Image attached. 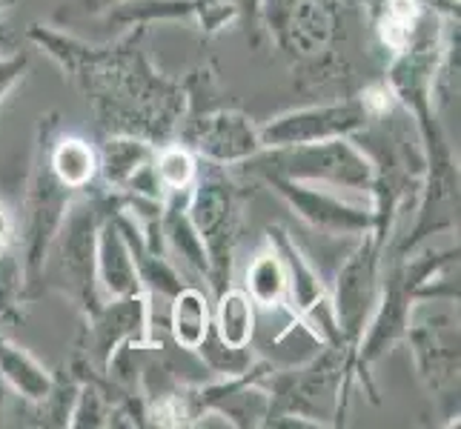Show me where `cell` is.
<instances>
[{
	"label": "cell",
	"mask_w": 461,
	"mask_h": 429,
	"mask_svg": "<svg viewBox=\"0 0 461 429\" xmlns=\"http://www.w3.org/2000/svg\"><path fill=\"white\" fill-rule=\"evenodd\" d=\"M0 46H14V35L9 31L6 23H0Z\"/></svg>",
	"instance_id": "cell-29"
},
{
	"label": "cell",
	"mask_w": 461,
	"mask_h": 429,
	"mask_svg": "<svg viewBox=\"0 0 461 429\" xmlns=\"http://www.w3.org/2000/svg\"><path fill=\"white\" fill-rule=\"evenodd\" d=\"M258 181H264L269 189H273V192L295 212V218H301L315 232L356 237V235L375 227L373 206L364 210V206L347 203L336 195L324 192V189H318L315 183L278 178V174H264Z\"/></svg>",
	"instance_id": "cell-12"
},
{
	"label": "cell",
	"mask_w": 461,
	"mask_h": 429,
	"mask_svg": "<svg viewBox=\"0 0 461 429\" xmlns=\"http://www.w3.org/2000/svg\"><path fill=\"white\" fill-rule=\"evenodd\" d=\"M373 115L361 94L347 101L301 106L293 112H284L269 123L258 126L261 149L278 147H301V143H321L332 138H356L373 126Z\"/></svg>",
	"instance_id": "cell-10"
},
{
	"label": "cell",
	"mask_w": 461,
	"mask_h": 429,
	"mask_svg": "<svg viewBox=\"0 0 461 429\" xmlns=\"http://www.w3.org/2000/svg\"><path fill=\"white\" fill-rule=\"evenodd\" d=\"M384 249H387V241L378 237L375 229L356 235L353 249L344 255L339 273H336V283H332V290H327L339 329L353 353L358 346L364 326H367L370 315L378 304Z\"/></svg>",
	"instance_id": "cell-8"
},
{
	"label": "cell",
	"mask_w": 461,
	"mask_h": 429,
	"mask_svg": "<svg viewBox=\"0 0 461 429\" xmlns=\"http://www.w3.org/2000/svg\"><path fill=\"white\" fill-rule=\"evenodd\" d=\"M198 169L201 157L178 140L161 143L155 152V178L164 189V198L172 192H189L198 178Z\"/></svg>",
	"instance_id": "cell-22"
},
{
	"label": "cell",
	"mask_w": 461,
	"mask_h": 429,
	"mask_svg": "<svg viewBox=\"0 0 461 429\" xmlns=\"http://www.w3.org/2000/svg\"><path fill=\"white\" fill-rule=\"evenodd\" d=\"M155 332L152 321V298L147 292L126 298H104L98 309L84 315L75 349L89 358L98 372H104L106 361L126 344H149Z\"/></svg>",
	"instance_id": "cell-9"
},
{
	"label": "cell",
	"mask_w": 461,
	"mask_h": 429,
	"mask_svg": "<svg viewBox=\"0 0 461 429\" xmlns=\"http://www.w3.org/2000/svg\"><path fill=\"white\" fill-rule=\"evenodd\" d=\"M198 358L203 361V367L210 370L212 378H232V375H244L252 363L258 361L256 349L252 346H244V349H235V346H227L221 341L212 326L206 332V338L201 341V346L195 349Z\"/></svg>",
	"instance_id": "cell-24"
},
{
	"label": "cell",
	"mask_w": 461,
	"mask_h": 429,
	"mask_svg": "<svg viewBox=\"0 0 461 429\" xmlns=\"http://www.w3.org/2000/svg\"><path fill=\"white\" fill-rule=\"evenodd\" d=\"M26 300V278L18 244L0 246V321H21Z\"/></svg>",
	"instance_id": "cell-23"
},
{
	"label": "cell",
	"mask_w": 461,
	"mask_h": 429,
	"mask_svg": "<svg viewBox=\"0 0 461 429\" xmlns=\"http://www.w3.org/2000/svg\"><path fill=\"white\" fill-rule=\"evenodd\" d=\"M58 132H60L58 112H46L38 118L35 147H32V166H29L26 192H23V224H21V232H14V244H18L21 261H23L29 304L43 295L41 273H43L46 252H50L52 237L58 235L63 224V215H67L72 198L77 195L55 178V172L50 166V143Z\"/></svg>",
	"instance_id": "cell-3"
},
{
	"label": "cell",
	"mask_w": 461,
	"mask_h": 429,
	"mask_svg": "<svg viewBox=\"0 0 461 429\" xmlns=\"http://www.w3.org/2000/svg\"><path fill=\"white\" fill-rule=\"evenodd\" d=\"M126 206V195L109 192V189L89 186L86 192H77L69 203L67 215L58 235L52 237L50 252H46L41 290L60 292L72 298L81 315H89L104 304L98 290V275H95V255H98V227L106 215H113Z\"/></svg>",
	"instance_id": "cell-2"
},
{
	"label": "cell",
	"mask_w": 461,
	"mask_h": 429,
	"mask_svg": "<svg viewBox=\"0 0 461 429\" xmlns=\"http://www.w3.org/2000/svg\"><path fill=\"white\" fill-rule=\"evenodd\" d=\"M267 241L276 246V252L284 261V269H287V281H290V312H298L310 307L315 298H321L327 292L324 281L318 278L315 266L310 264V258L301 252L295 237L284 229V227H267Z\"/></svg>",
	"instance_id": "cell-20"
},
{
	"label": "cell",
	"mask_w": 461,
	"mask_h": 429,
	"mask_svg": "<svg viewBox=\"0 0 461 429\" xmlns=\"http://www.w3.org/2000/svg\"><path fill=\"white\" fill-rule=\"evenodd\" d=\"M332 4H339V6H341V4H344V0H332Z\"/></svg>",
	"instance_id": "cell-31"
},
{
	"label": "cell",
	"mask_w": 461,
	"mask_h": 429,
	"mask_svg": "<svg viewBox=\"0 0 461 429\" xmlns=\"http://www.w3.org/2000/svg\"><path fill=\"white\" fill-rule=\"evenodd\" d=\"M175 140L193 149L201 161L218 166H238L261 152L258 126L232 106H203L186 112Z\"/></svg>",
	"instance_id": "cell-11"
},
{
	"label": "cell",
	"mask_w": 461,
	"mask_h": 429,
	"mask_svg": "<svg viewBox=\"0 0 461 429\" xmlns=\"http://www.w3.org/2000/svg\"><path fill=\"white\" fill-rule=\"evenodd\" d=\"M95 275L104 298H126L144 292L138 281V269L132 261L130 244L118 224L115 212L106 215L98 227V255H95Z\"/></svg>",
	"instance_id": "cell-14"
},
{
	"label": "cell",
	"mask_w": 461,
	"mask_h": 429,
	"mask_svg": "<svg viewBox=\"0 0 461 429\" xmlns=\"http://www.w3.org/2000/svg\"><path fill=\"white\" fill-rule=\"evenodd\" d=\"M0 380L9 387L12 398L26 404H41L52 389L55 372H50L38 358H32L26 349L12 344L0 332Z\"/></svg>",
	"instance_id": "cell-17"
},
{
	"label": "cell",
	"mask_w": 461,
	"mask_h": 429,
	"mask_svg": "<svg viewBox=\"0 0 461 429\" xmlns=\"http://www.w3.org/2000/svg\"><path fill=\"white\" fill-rule=\"evenodd\" d=\"M149 26L126 29L115 43H86L58 26L32 23L26 40L50 55L84 94L101 135H135L169 143L189 112L184 81L164 77L144 49Z\"/></svg>",
	"instance_id": "cell-1"
},
{
	"label": "cell",
	"mask_w": 461,
	"mask_h": 429,
	"mask_svg": "<svg viewBox=\"0 0 461 429\" xmlns=\"http://www.w3.org/2000/svg\"><path fill=\"white\" fill-rule=\"evenodd\" d=\"M14 4H18V0H0V14H4V12H9Z\"/></svg>",
	"instance_id": "cell-30"
},
{
	"label": "cell",
	"mask_w": 461,
	"mask_h": 429,
	"mask_svg": "<svg viewBox=\"0 0 461 429\" xmlns=\"http://www.w3.org/2000/svg\"><path fill=\"white\" fill-rule=\"evenodd\" d=\"M404 341L412 349L416 370L430 398L458 412V315L453 307H412Z\"/></svg>",
	"instance_id": "cell-7"
},
{
	"label": "cell",
	"mask_w": 461,
	"mask_h": 429,
	"mask_svg": "<svg viewBox=\"0 0 461 429\" xmlns=\"http://www.w3.org/2000/svg\"><path fill=\"white\" fill-rule=\"evenodd\" d=\"M212 326V295L210 290L198 286H181L169 298V315H167V335L181 349H195L206 338Z\"/></svg>",
	"instance_id": "cell-16"
},
{
	"label": "cell",
	"mask_w": 461,
	"mask_h": 429,
	"mask_svg": "<svg viewBox=\"0 0 461 429\" xmlns=\"http://www.w3.org/2000/svg\"><path fill=\"white\" fill-rule=\"evenodd\" d=\"M249 178L278 174V178L304 181L315 186H339L356 192H373L375 161L373 155L358 147L356 138H332L321 143H301V147L261 149L244 164L235 166Z\"/></svg>",
	"instance_id": "cell-4"
},
{
	"label": "cell",
	"mask_w": 461,
	"mask_h": 429,
	"mask_svg": "<svg viewBox=\"0 0 461 429\" xmlns=\"http://www.w3.org/2000/svg\"><path fill=\"white\" fill-rule=\"evenodd\" d=\"M261 29L301 69H324L341 35V6L332 0H261Z\"/></svg>",
	"instance_id": "cell-6"
},
{
	"label": "cell",
	"mask_w": 461,
	"mask_h": 429,
	"mask_svg": "<svg viewBox=\"0 0 461 429\" xmlns=\"http://www.w3.org/2000/svg\"><path fill=\"white\" fill-rule=\"evenodd\" d=\"M241 290L252 298V304L258 309H284L290 312V281L284 261L276 252V246L264 241V246L252 255L244 273Z\"/></svg>",
	"instance_id": "cell-18"
},
{
	"label": "cell",
	"mask_w": 461,
	"mask_h": 429,
	"mask_svg": "<svg viewBox=\"0 0 461 429\" xmlns=\"http://www.w3.org/2000/svg\"><path fill=\"white\" fill-rule=\"evenodd\" d=\"M121 0H63L55 9V23H75L86 18H101L106 9H113Z\"/></svg>",
	"instance_id": "cell-25"
},
{
	"label": "cell",
	"mask_w": 461,
	"mask_h": 429,
	"mask_svg": "<svg viewBox=\"0 0 461 429\" xmlns=\"http://www.w3.org/2000/svg\"><path fill=\"white\" fill-rule=\"evenodd\" d=\"M50 166L72 192H86L98 181V147L81 135L58 132L50 143Z\"/></svg>",
	"instance_id": "cell-19"
},
{
	"label": "cell",
	"mask_w": 461,
	"mask_h": 429,
	"mask_svg": "<svg viewBox=\"0 0 461 429\" xmlns=\"http://www.w3.org/2000/svg\"><path fill=\"white\" fill-rule=\"evenodd\" d=\"M158 147L135 135H101L98 143V186L126 198L164 201V189L155 178Z\"/></svg>",
	"instance_id": "cell-13"
},
{
	"label": "cell",
	"mask_w": 461,
	"mask_h": 429,
	"mask_svg": "<svg viewBox=\"0 0 461 429\" xmlns=\"http://www.w3.org/2000/svg\"><path fill=\"white\" fill-rule=\"evenodd\" d=\"M186 195L189 192H172L164 198L161 206V237L169 258H178L184 269L195 273L210 283V255L201 241L198 229L186 215Z\"/></svg>",
	"instance_id": "cell-15"
},
{
	"label": "cell",
	"mask_w": 461,
	"mask_h": 429,
	"mask_svg": "<svg viewBox=\"0 0 461 429\" xmlns=\"http://www.w3.org/2000/svg\"><path fill=\"white\" fill-rule=\"evenodd\" d=\"M29 69V58L21 52L0 55V106L9 98V92L23 81V75Z\"/></svg>",
	"instance_id": "cell-26"
},
{
	"label": "cell",
	"mask_w": 461,
	"mask_h": 429,
	"mask_svg": "<svg viewBox=\"0 0 461 429\" xmlns=\"http://www.w3.org/2000/svg\"><path fill=\"white\" fill-rule=\"evenodd\" d=\"M227 6L235 9L238 21L252 31V46H258L261 35V0H224Z\"/></svg>",
	"instance_id": "cell-27"
},
{
	"label": "cell",
	"mask_w": 461,
	"mask_h": 429,
	"mask_svg": "<svg viewBox=\"0 0 461 429\" xmlns=\"http://www.w3.org/2000/svg\"><path fill=\"white\" fill-rule=\"evenodd\" d=\"M212 332L227 346H235V349L256 344L258 307L252 304V298L244 290L227 286L224 292H218L212 298Z\"/></svg>",
	"instance_id": "cell-21"
},
{
	"label": "cell",
	"mask_w": 461,
	"mask_h": 429,
	"mask_svg": "<svg viewBox=\"0 0 461 429\" xmlns=\"http://www.w3.org/2000/svg\"><path fill=\"white\" fill-rule=\"evenodd\" d=\"M9 401H12V392L4 380H0V424H4V418L9 416Z\"/></svg>",
	"instance_id": "cell-28"
},
{
	"label": "cell",
	"mask_w": 461,
	"mask_h": 429,
	"mask_svg": "<svg viewBox=\"0 0 461 429\" xmlns=\"http://www.w3.org/2000/svg\"><path fill=\"white\" fill-rule=\"evenodd\" d=\"M186 215L198 229L210 255V283L206 290L215 298L232 286L235 246L241 237L244 192L227 172V166L201 161L198 178L186 195Z\"/></svg>",
	"instance_id": "cell-5"
}]
</instances>
